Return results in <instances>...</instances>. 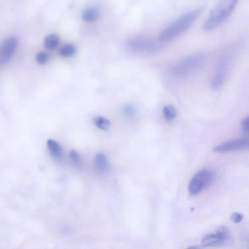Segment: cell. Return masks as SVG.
<instances>
[{
    "instance_id": "9c48e42d",
    "label": "cell",
    "mask_w": 249,
    "mask_h": 249,
    "mask_svg": "<svg viewBox=\"0 0 249 249\" xmlns=\"http://www.w3.org/2000/svg\"><path fill=\"white\" fill-rule=\"evenodd\" d=\"M17 39L14 36L6 38L2 44L0 52V63L5 64L11 58L17 45Z\"/></svg>"
},
{
    "instance_id": "e0dca14e",
    "label": "cell",
    "mask_w": 249,
    "mask_h": 249,
    "mask_svg": "<svg viewBox=\"0 0 249 249\" xmlns=\"http://www.w3.org/2000/svg\"><path fill=\"white\" fill-rule=\"evenodd\" d=\"M49 59L48 54L43 52L38 53L36 55V60L40 65H44Z\"/></svg>"
},
{
    "instance_id": "2e32d148",
    "label": "cell",
    "mask_w": 249,
    "mask_h": 249,
    "mask_svg": "<svg viewBox=\"0 0 249 249\" xmlns=\"http://www.w3.org/2000/svg\"><path fill=\"white\" fill-rule=\"evenodd\" d=\"M163 114L166 120H172L176 115V111L175 107L172 105L165 106L163 109Z\"/></svg>"
},
{
    "instance_id": "3957f363",
    "label": "cell",
    "mask_w": 249,
    "mask_h": 249,
    "mask_svg": "<svg viewBox=\"0 0 249 249\" xmlns=\"http://www.w3.org/2000/svg\"><path fill=\"white\" fill-rule=\"evenodd\" d=\"M204 60V56L200 54L190 56L175 64L171 73L176 77H184L200 68Z\"/></svg>"
},
{
    "instance_id": "6da1fadb",
    "label": "cell",
    "mask_w": 249,
    "mask_h": 249,
    "mask_svg": "<svg viewBox=\"0 0 249 249\" xmlns=\"http://www.w3.org/2000/svg\"><path fill=\"white\" fill-rule=\"evenodd\" d=\"M203 7H200L189 11L173 21L160 33V42L171 41L187 31L204 11Z\"/></svg>"
},
{
    "instance_id": "8992f818",
    "label": "cell",
    "mask_w": 249,
    "mask_h": 249,
    "mask_svg": "<svg viewBox=\"0 0 249 249\" xmlns=\"http://www.w3.org/2000/svg\"><path fill=\"white\" fill-rule=\"evenodd\" d=\"M230 237V231L225 226H219L215 233L205 236L201 240V245L204 247H215L222 245Z\"/></svg>"
},
{
    "instance_id": "d6986e66",
    "label": "cell",
    "mask_w": 249,
    "mask_h": 249,
    "mask_svg": "<svg viewBox=\"0 0 249 249\" xmlns=\"http://www.w3.org/2000/svg\"><path fill=\"white\" fill-rule=\"evenodd\" d=\"M71 160L75 163H78L80 160V157L78 153L74 150H71L69 153Z\"/></svg>"
},
{
    "instance_id": "5bb4252c",
    "label": "cell",
    "mask_w": 249,
    "mask_h": 249,
    "mask_svg": "<svg viewBox=\"0 0 249 249\" xmlns=\"http://www.w3.org/2000/svg\"><path fill=\"white\" fill-rule=\"evenodd\" d=\"M94 123L100 129L107 130L110 127V122L107 118L98 116L94 119Z\"/></svg>"
},
{
    "instance_id": "44dd1931",
    "label": "cell",
    "mask_w": 249,
    "mask_h": 249,
    "mask_svg": "<svg viewBox=\"0 0 249 249\" xmlns=\"http://www.w3.org/2000/svg\"><path fill=\"white\" fill-rule=\"evenodd\" d=\"M124 111L126 114L129 116L132 115L133 112V109L130 106L126 107Z\"/></svg>"
},
{
    "instance_id": "277c9868",
    "label": "cell",
    "mask_w": 249,
    "mask_h": 249,
    "mask_svg": "<svg viewBox=\"0 0 249 249\" xmlns=\"http://www.w3.org/2000/svg\"><path fill=\"white\" fill-rule=\"evenodd\" d=\"M127 46L131 51L141 53H150L158 51L160 44L152 39L143 37H135L128 39Z\"/></svg>"
},
{
    "instance_id": "8fae6325",
    "label": "cell",
    "mask_w": 249,
    "mask_h": 249,
    "mask_svg": "<svg viewBox=\"0 0 249 249\" xmlns=\"http://www.w3.org/2000/svg\"><path fill=\"white\" fill-rule=\"evenodd\" d=\"M95 167L97 171L101 174L106 173L109 168V164L106 156L103 153L96 154L94 160Z\"/></svg>"
},
{
    "instance_id": "4fadbf2b",
    "label": "cell",
    "mask_w": 249,
    "mask_h": 249,
    "mask_svg": "<svg viewBox=\"0 0 249 249\" xmlns=\"http://www.w3.org/2000/svg\"><path fill=\"white\" fill-rule=\"evenodd\" d=\"M59 43V38L54 34L47 36L44 41L45 47L49 50H53L56 48Z\"/></svg>"
},
{
    "instance_id": "7c38bea8",
    "label": "cell",
    "mask_w": 249,
    "mask_h": 249,
    "mask_svg": "<svg viewBox=\"0 0 249 249\" xmlns=\"http://www.w3.org/2000/svg\"><path fill=\"white\" fill-rule=\"evenodd\" d=\"M100 16L98 9L93 7L85 9L82 13V18L86 21L92 22L97 20Z\"/></svg>"
},
{
    "instance_id": "52a82bcc",
    "label": "cell",
    "mask_w": 249,
    "mask_h": 249,
    "mask_svg": "<svg viewBox=\"0 0 249 249\" xmlns=\"http://www.w3.org/2000/svg\"><path fill=\"white\" fill-rule=\"evenodd\" d=\"M249 149V137L234 139L217 145L214 151L218 153Z\"/></svg>"
},
{
    "instance_id": "9a60e30c",
    "label": "cell",
    "mask_w": 249,
    "mask_h": 249,
    "mask_svg": "<svg viewBox=\"0 0 249 249\" xmlns=\"http://www.w3.org/2000/svg\"><path fill=\"white\" fill-rule=\"evenodd\" d=\"M76 52L75 46L72 44L64 46L60 51V54L63 57H70L73 55Z\"/></svg>"
},
{
    "instance_id": "ffe728a7",
    "label": "cell",
    "mask_w": 249,
    "mask_h": 249,
    "mask_svg": "<svg viewBox=\"0 0 249 249\" xmlns=\"http://www.w3.org/2000/svg\"><path fill=\"white\" fill-rule=\"evenodd\" d=\"M243 215L239 213H233L231 216V220L234 223L240 222L243 220Z\"/></svg>"
},
{
    "instance_id": "7a4b0ae2",
    "label": "cell",
    "mask_w": 249,
    "mask_h": 249,
    "mask_svg": "<svg viewBox=\"0 0 249 249\" xmlns=\"http://www.w3.org/2000/svg\"><path fill=\"white\" fill-rule=\"evenodd\" d=\"M238 0H218L204 22L203 29L209 31L224 22L231 14Z\"/></svg>"
},
{
    "instance_id": "5b68a950",
    "label": "cell",
    "mask_w": 249,
    "mask_h": 249,
    "mask_svg": "<svg viewBox=\"0 0 249 249\" xmlns=\"http://www.w3.org/2000/svg\"><path fill=\"white\" fill-rule=\"evenodd\" d=\"M213 177V173L209 170L203 169L199 171L189 183L188 189L189 193L192 195L199 193L212 183Z\"/></svg>"
},
{
    "instance_id": "ac0fdd59",
    "label": "cell",
    "mask_w": 249,
    "mask_h": 249,
    "mask_svg": "<svg viewBox=\"0 0 249 249\" xmlns=\"http://www.w3.org/2000/svg\"><path fill=\"white\" fill-rule=\"evenodd\" d=\"M241 129L246 136L249 137V116L242 121Z\"/></svg>"
},
{
    "instance_id": "30bf717a",
    "label": "cell",
    "mask_w": 249,
    "mask_h": 249,
    "mask_svg": "<svg viewBox=\"0 0 249 249\" xmlns=\"http://www.w3.org/2000/svg\"><path fill=\"white\" fill-rule=\"evenodd\" d=\"M47 145L50 155L54 159L61 160L63 157V150L61 146L56 141L49 139L47 142Z\"/></svg>"
},
{
    "instance_id": "ba28073f",
    "label": "cell",
    "mask_w": 249,
    "mask_h": 249,
    "mask_svg": "<svg viewBox=\"0 0 249 249\" xmlns=\"http://www.w3.org/2000/svg\"><path fill=\"white\" fill-rule=\"evenodd\" d=\"M230 58L229 55H225L217 64L212 82V87L213 89H218L225 82L228 73Z\"/></svg>"
}]
</instances>
